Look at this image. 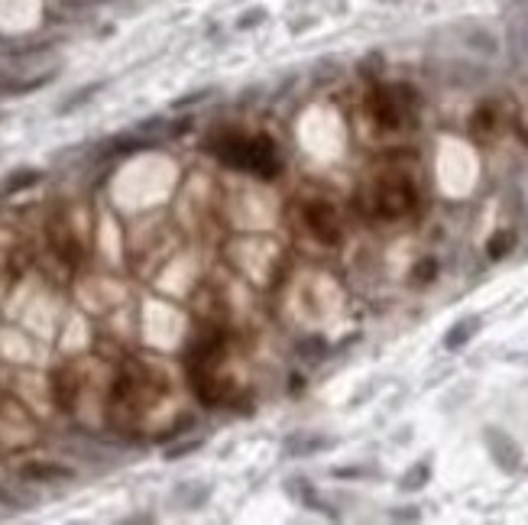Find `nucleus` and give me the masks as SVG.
I'll use <instances>...</instances> for the list:
<instances>
[{
    "instance_id": "obj_9",
    "label": "nucleus",
    "mask_w": 528,
    "mask_h": 525,
    "mask_svg": "<svg viewBox=\"0 0 528 525\" xmlns=\"http://www.w3.org/2000/svg\"><path fill=\"white\" fill-rule=\"evenodd\" d=\"M435 260H425V262H418V266H415V276H418L421 282H428V279H435Z\"/></svg>"
},
{
    "instance_id": "obj_5",
    "label": "nucleus",
    "mask_w": 528,
    "mask_h": 525,
    "mask_svg": "<svg viewBox=\"0 0 528 525\" xmlns=\"http://www.w3.org/2000/svg\"><path fill=\"white\" fill-rule=\"evenodd\" d=\"M477 318H467V321H461V324H454V331H447V338H444V347L447 350H457V347H463L473 334H477Z\"/></svg>"
},
{
    "instance_id": "obj_3",
    "label": "nucleus",
    "mask_w": 528,
    "mask_h": 525,
    "mask_svg": "<svg viewBox=\"0 0 528 525\" xmlns=\"http://www.w3.org/2000/svg\"><path fill=\"white\" fill-rule=\"evenodd\" d=\"M305 218H308V227L315 230V234H318L324 244H337L341 230H337V218H334V211H331V204H324V201L308 204Z\"/></svg>"
},
{
    "instance_id": "obj_6",
    "label": "nucleus",
    "mask_w": 528,
    "mask_h": 525,
    "mask_svg": "<svg viewBox=\"0 0 528 525\" xmlns=\"http://www.w3.org/2000/svg\"><path fill=\"white\" fill-rule=\"evenodd\" d=\"M512 244H515V234H512V230H496L487 244V253L493 256V260H503V256L512 250Z\"/></svg>"
},
{
    "instance_id": "obj_7",
    "label": "nucleus",
    "mask_w": 528,
    "mask_h": 525,
    "mask_svg": "<svg viewBox=\"0 0 528 525\" xmlns=\"http://www.w3.org/2000/svg\"><path fill=\"white\" fill-rule=\"evenodd\" d=\"M425 480H428V464H418L415 470H409L402 477V486L405 490H418V486H425Z\"/></svg>"
},
{
    "instance_id": "obj_2",
    "label": "nucleus",
    "mask_w": 528,
    "mask_h": 525,
    "mask_svg": "<svg viewBox=\"0 0 528 525\" xmlns=\"http://www.w3.org/2000/svg\"><path fill=\"white\" fill-rule=\"evenodd\" d=\"M487 448H489V454H493V460L503 467L506 474L519 470L522 451H519V444H515V441L503 432V428H487Z\"/></svg>"
},
{
    "instance_id": "obj_1",
    "label": "nucleus",
    "mask_w": 528,
    "mask_h": 525,
    "mask_svg": "<svg viewBox=\"0 0 528 525\" xmlns=\"http://www.w3.org/2000/svg\"><path fill=\"white\" fill-rule=\"evenodd\" d=\"M415 204V188L405 178H389L376 192V214L379 218H402Z\"/></svg>"
},
{
    "instance_id": "obj_4",
    "label": "nucleus",
    "mask_w": 528,
    "mask_h": 525,
    "mask_svg": "<svg viewBox=\"0 0 528 525\" xmlns=\"http://www.w3.org/2000/svg\"><path fill=\"white\" fill-rule=\"evenodd\" d=\"M373 110H376V120L383 124V127L395 130L399 127V120H402V114H399V104H395V98L389 91H376V98H373Z\"/></svg>"
},
{
    "instance_id": "obj_8",
    "label": "nucleus",
    "mask_w": 528,
    "mask_h": 525,
    "mask_svg": "<svg viewBox=\"0 0 528 525\" xmlns=\"http://www.w3.org/2000/svg\"><path fill=\"white\" fill-rule=\"evenodd\" d=\"M473 127H477L480 133H489V130L496 127L493 110H489V107H480V110H477V117H473Z\"/></svg>"
}]
</instances>
